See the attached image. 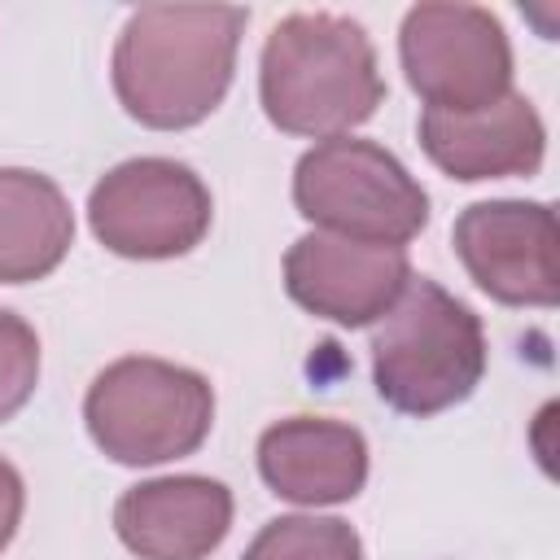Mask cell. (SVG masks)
I'll return each mask as SVG.
<instances>
[{
    "mask_svg": "<svg viewBox=\"0 0 560 560\" xmlns=\"http://www.w3.org/2000/svg\"><path fill=\"white\" fill-rule=\"evenodd\" d=\"M249 13L236 4H144L114 44L109 79L118 105L153 131L206 122L236 70Z\"/></svg>",
    "mask_w": 560,
    "mask_h": 560,
    "instance_id": "obj_1",
    "label": "cell"
},
{
    "mask_svg": "<svg viewBox=\"0 0 560 560\" xmlns=\"http://www.w3.org/2000/svg\"><path fill=\"white\" fill-rule=\"evenodd\" d=\"M258 101L284 136L337 140L363 127L385 101L381 61L363 22L328 9L280 18L262 44Z\"/></svg>",
    "mask_w": 560,
    "mask_h": 560,
    "instance_id": "obj_2",
    "label": "cell"
},
{
    "mask_svg": "<svg viewBox=\"0 0 560 560\" xmlns=\"http://www.w3.org/2000/svg\"><path fill=\"white\" fill-rule=\"evenodd\" d=\"M486 376V328L468 302L411 276L372 328V385L402 416H438Z\"/></svg>",
    "mask_w": 560,
    "mask_h": 560,
    "instance_id": "obj_3",
    "label": "cell"
},
{
    "mask_svg": "<svg viewBox=\"0 0 560 560\" xmlns=\"http://www.w3.org/2000/svg\"><path fill=\"white\" fill-rule=\"evenodd\" d=\"M83 424L101 455L127 468H149L192 455L214 424V389L201 372L127 354L101 368L83 398Z\"/></svg>",
    "mask_w": 560,
    "mask_h": 560,
    "instance_id": "obj_4",
    "label": "cell"
},
{
    "mask_svg": "<svg viewBox=\"0 0 560 560\" xmlns=\"http://www.w3.org/2000/svg\"><path fill=\"white\" fill-rule=\"evenodd\" d=\"M293 206L315 232L407 249L429 223V192L376 140H319L293 166Z\"/></svg>",
    "mask_w": 560,
    "mask_h": 560,
    "instance_id": "obj_5",
    "label": "cell"
},
{
    "mask_svg": "<svg viewBox=\"0 0 560 560\" xmlns=\"http://www.w3.org/2000/svg\"><path fill=\"white\" fill-rule=\"evenodd\" d=\"M214 219L206 179L175 158H127L88 192L92 236L136 262L192 254Z\"/></svg>",
    "mask_w": 560,
    "mask_h": 560,
    "instance_id": "obj_6",
    "label": "cell"
},
{
    "mask_svg": "<svg viewBox=\"0 0 560 560\" xmlns=\"http://www.w3.org/2000/svg\"><path fill=\"white\" fill-rule=\"evenodd\" d=\"M398 57L424 109L472 114L512 92V44L481 4H411L398 31Z\"/></svg>",
    "mask_w": 560,
    "mask_h": 560,
    "instance_id": "obj_7",
    "label": "cell"
},
{
    "mask_svg": "<svg viewBox=\"0 0 560 560\" xmlns=\"http://www.w3.org/2000/svg\"><path fill=\"white\" fill-rule=\"evenodd\" d=\"M468 280L503 306H556V210L547 201H472L451 228Z\"/></svg>",
    "mask_w": 560,
    "mask_h": 560,
    "instance_id": "obj_8",
    "label": "cell"
},
{
    "mask_svg": "<svg viewBox=\"0 0 560 560\" xmlns=\"http://www.w3.org/2000/svg\"><path fill=\"white\" fill-rule=\"evenodd\" d=\"M411 280L407 249L359 245L328 232H306L284 254V289L289 298L341 328L376 324Z\"/></svg>",
    "mask_w": 560,
    "mask_h": 560,
    "instance_id": "obj_9",
    "label": "cell"
},
{
    "mask_svg": "<svg viewBox=\"0 0 560 560\" xmlns=\"http://www.w3.org/2000/svg\"><path fill=\"white\" fill-rule=\"evenodd\" d=\"M232 529V490L214 477H153L114 503V534L140 560H206Z\"/></svg>",
    "mask_w": 560,
    "mask_h": 560,
    "instance_id": "obj_10",
    "label": "cell"
},
{
    "mask_svg": "<svg viewBox=\"0 0 560 560\" xmlns=\"http://www.w3.org/2000/svg\"><path fill=\"white\" fill-rule=\"evenodd\" d=\"M420 149L429 162L459 179H503V175H534L547 153V127L529 96L508 92L503 101L472 109V114H446L424 109L420 114Z\"/></svg>",
    "mask_w": 560,
    "mask_h": 560,
    "instance_id": "obj_11",
    "label": "cell"
},
{
    "mask_svg": "<svg viewBox=\"0 0 560 560\" xmlns=\"http://www.w3.org/2000/svg\"><path fill=\"white\" fill-rule=\"evenodd\" d=\"M258 472L271 486V494L289 503H350L368 486V438L346 420L289 416L262 429Z\"/></svg>",
    "mask_w": 560,
    "mask_h": 560,
    "instance_id": "obj_12",
    "label": "cell"
},
{
    "mask_svg": "<svg viewBox=\"0 0 560 560\" xmlns=\"http://www.w3.org/2000/svg\"><path fill=\"white\" fill-rule=\"evenodd\" d=\"M74 245V210L57 179L0 166V284H31L61 267Z\"/></svg>",
    "mask_w": 560,
    "mask_h": 560,
    "instance_id": "obj_13",
    "label": "cell"
},
{
    "mask_svg": "<svg viewBox=\"0 0 560 560\" xmlns=\"http://www.w3.org/2000/svg\"><path fill=\"white\" fill-rule=\"evenodd\" d=\"M241 560H368V556L350 521L293 512L267 521Z\"/></svg>",
    "mask_w": 560,
    "mask_h": 560,
    "instance_id": "obj_14",
    "label": "cell"
},
{
    "mask_svg": "<svg viewBox=\"0 0 560 560\" xmlns=\"http://www.w3.org/2000/svg\"><path fill=\"white\" fill-rule=\"evenodd\" d=\"M35 385H39V337L22 315L0 311V424L31 402Z\"/></svg>",
    "mask_w": 560,
    "mask_h": 560,
    "instance_id": "obj_15",
    "label": "cell"
},
{
    "mask_svg": "<svg viewBox=\"0 0 560 560\" xmlns=\"http://www.w3.org/2000/svg\"><path fill=\"white\" fill-rule=\"evenodd\" d=\"M22 508H26V486L22 472L0 455V551L13 542L18 525H22Z\"/></svg>",
    "mask_w": 560,
    "mask_h": 560,
    "instance_id": "obj_16",
    "label": "cell"
}]
</instances>
